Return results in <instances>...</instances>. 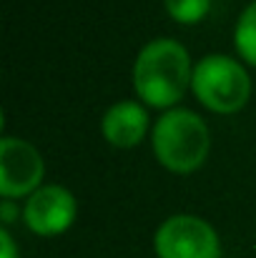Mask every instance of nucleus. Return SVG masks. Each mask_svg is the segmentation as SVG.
<instances>
[{"label":"nucleus","instance_id":"4","mask_svg":"<svg viewBox=\"0 0 256 258\" xmlns=\"http://www.w3.org/2000/svg\"><path fill=\"white\" fill-rule=\"evenodd\" d=\"M159 258H219L221 243L216 231L196 216H171L153 236Z\"/></svg>","mask_w":256,"mask_h":258},{"label":"nucleus","instance_id":"9","mask_svg":"<svg viewBox=\"0 0 256 258\" xmlns=\"http://www.w3.org/2000/svg\"><path fill=\"white\" fill-rule=\"evenodd\" d=\"M211 8V0H166V10L178 23H196Z\"/></svg>","mask_w":256,"mask_h":258},{"label":"nucleus","instance_id":"5","mask_svg":"<svg viewBox=\"0 0 256 258\" xmlns=\"http://www.w3.org/2000/svg\"><path fill=\"white\" fill-rule=\"evenodd\" d=\"M43 156L20 138H0V193L5 198L35 193L43 180Z\"/></svg>","mask_w":256,"mask_h":258},{"label":"nucleus","instance_id":"11","mask_svg":"<svg viewBox=\"0 0 256 258\" xmlns=\"http://www.w3.org/2000/svg\"><path fill=\"white\" fill-rule=\"evenodd\" d=\"M0 211H3V221H10V218H13V203H10V201H5V203L0 206Z\"/></svg>","mask_w":256,"mask_h":258},{"label":"nucleus","instance_id":"6","mask_svg":"<svg viewBox=\"0 0 256 258\" xmlns=\"http://www.w3.org/2000/svg\"><path fill=\"white\" fill-rule=\"evenodd\" d=\"M78 203L73 193L63 185H43L25 203V223L38 236H58L76 221Z\"/></svg>","mask_w":256,"mask_h":258},{"label":"nucleus","instance_id":"8","mask_svg":"<svg viewBox=\"0 0 256 258\" xmlns=\"http://www.w3.org/2000/svg\"><path fill=\"white\" fill-rule=\"evenodd\" d=\"M234 40H236L241 58L249 60L251 66H256V0L251 5H246V10L241 13V18L236 23Z\"/></svg>","mask_w":256,"mask_h":258},{"label":"nucleus","instance_id":"7","mask_svg":"<svg viewBox=\"0 0 256 258\" xmlns=\"http://www.w3.org/2000/svg\"><path fill=\"white\" fill-rule=\"evenodd\" d=\"M146 125H148V115L136 100L113 103L100 120L106 141L113 143L116 148H133L136 143H141Z\"/></svg>","mask_w":256,"mask_h":258},{"label":"nucleus","instance_id":"2","mask_svg":"<svg viewBox=\"0 0 256 258\" xmlns=\"http://www.w3.org/2000/svg\"><path fill=\"white\" fill-rule=\"evenodd\" d=\"M209 146V128L193 110L171 108L153 125V153L173 173L196 171L206 161Z\"/></svg>","mask_w":256,"mask_h":258},{"label":"nucleus","instance_id":"1","mask_svg":"<svg viewBox=\"0 0 256 258\" xmlns=\"http://www.w3.org/2000/svg\"><path fill=\"white\" fill-rule=\"evenodd\" d=\"M191 58L178 40L156 38L136 58L133 86L143 103L156 108H169L181 100L191 83Z\"/></svg>","mask_w":256,"mask_h":258},{"label":"nucleus","instance_id":"3","mask_svg":"<svg viewBox=\"0 0 256 258\" xmlns=\"http://www.w3.org/2000/svg\"><path fill=\"white\" fill-rule=\"evenodd\" d=\"M191 86L196 98L216 113H236L246 105L251 81L241 63L229 55H206L196 63Z\"/></svg>","mask_w":256,"mask_h":258},{"label":"nucleus","instance_id":"10","mask_svg":"<svg viewBox=\"0 0 256 258\" xmlns=\"http://www.w3.org/2000/svg\"><path fill=\"white\" fill-rule=\"evenodd\" d=\"M0 258H18V248L8 228H0Z\"/></svg>","mask_w":256,"mask_h":258}]
</instances>
